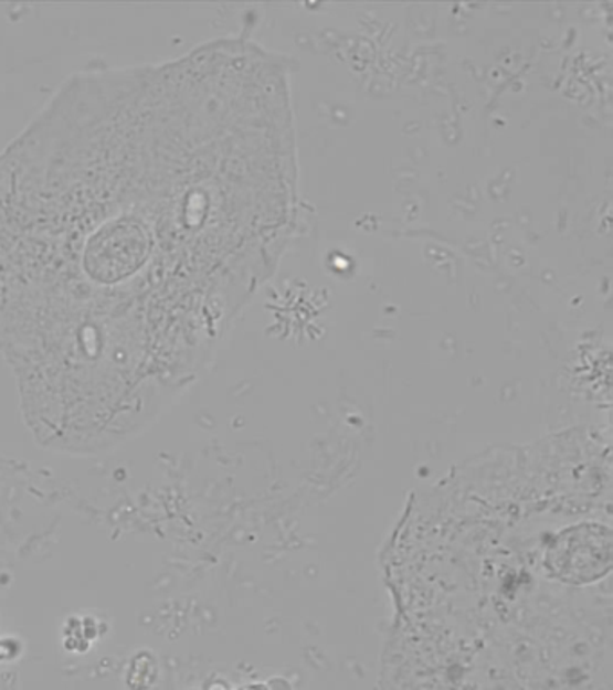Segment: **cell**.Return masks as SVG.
<instances>
[{
  "label": "cell",
  "instance_id": "cell-1",
  "mask_svg": "<svg viewBox=\"0 0 613 690\" xmlns=\"http://www.w3.org/2000/svg\"><path fill=\"white\" fill-rule=\"evenodd\" d=\"M294 202L288 83L263 49L83 71L0 151V338L197 346L271 276Z\"/></svg>",
  "mask_w": 613,
  "mask_h": 690
}]
</instances>
